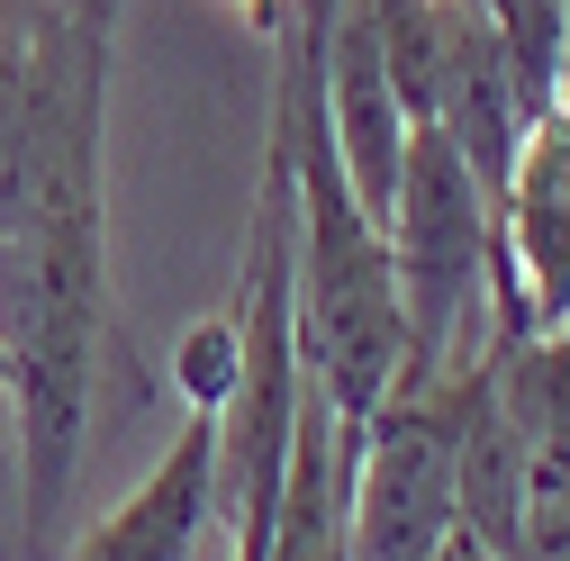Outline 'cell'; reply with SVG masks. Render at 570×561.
Returning a JSON list of instances; mask_svg holds the SVG:
<instances>
[{
  "label": "cell",
  "instance_id": "cell-1",
  "mask_svg": "<svg viewBox=\"0 0 570 561\" xmlns=\"http://www.w3.org/2000/svg\"><path fill=\"white\" fill-rule=\"evenodd\" d=\"M127 0H0V245L109 208V63Z\"/></svg>",
  "mask_w": 570,
  "mask_h": 561
},
{
  "label": "cell",
  "instance_id": "cell-2",
  "mask_svg": "<svg viewBox=\"0 0 570 561\" xmlns=\"http://www.w3.org/2000/svg\"><path fill=\"white\" fill-rule=\"evenodd\" d=\"M489 263H498V227H489V190L471 181V164L453 155L444 127L407 136L399 164V199H390V280H399V390L435 381L453 363L480 354L489 335Z\"/></svg>",
  "mask_w": 570,
  "mask_h": 561
},
{
  "label": "cell",
  "instance_id": "cell-3",
  "mask_svg": "<svg viewBox=\"0 0 570 561\" xmlns=\"http://www.w3.org/2000/svg\"><path fill=\"white\" fill-rule=\"evenodd\" d=\"M462 363L381 398L344 480V561H435L462 534Z\"/></svg>",
  "mask_w": 570,
  "mask_h": 561
},
{
  "label": "cell",
  "instance_id": "cell-4",
  "mask_svg": "<svg viewBox=\"0 0 570 561\" xmlns=\"http://www.w3.org/2000/svg\"><path fill=\"white\" fill-rule=\"evenodd\" d=\"M489 227H498L489 308L517 317L525 335H561L570 326V118L561 109H534Z\"/></svg>",
  "mask_w": 570,
  "mask_h": 561
},
{
  "label": "cell",
  "instance_id": "cell-5",
  "mask_svg": "<svg viewBox=\"0 0 570 561\" xmlns=\"http://www.w3.org/2000/svg\"><path fill=\"white\" fill-rule=\"evenodd\" d=\"M208 516H218V407H190L164 462L73 543V561H190Z\"/></svg>",
  "mask_w": 570,
  "mask_h": 561
},
{
  "label": "cell",
  "instance_id": "cell-6",
  "mask_svg": "<svg viewBox=\"0 0 570 561\" xmlns=\"http://www.w3.org/2000/svg\"><path fill=\"white\" fill-rule=\"evenodd\" d=\"M173 381H181L190 407H227V398H236V308H227V317H199V326L181 335Z\"/></svg>",
  "mask_w": 570,
  "mask_h": 561
},
{
  "label": "cell",
  "instance_id": "cell-7",
  "mask_svg": "<svg viewBox=\"0 0 570 561\" xmlns=\"http://www.w3.org/2000/svg\"><path fill=\"white\" fill-rule=\"evenodd\" d=\"M552 109L570 118V0H561V46H552Z\"/></svg>",
  "mask_w": 570,
  "mask_h": 561
},
{
  "label": "cell",
  "instance_id": "cell-8",
  "mask_svg": "<svg viewBox=\"0 0 570 561\" xmlns=\"http://www.w3.org/2000/svg\"><path fill=\"white\" fill-rule=\"evenodd\" d=\"M435 561H498V552H489V543H471V534H453V543H444Z\"/></svg>",
  "mask_w": 570,
  "mask_h": 561
},
{
  "label": "cell",
  "instance_id": "cell-9",
  "mask_svg": "<svg viewBox=\"0 0 570 561\" xmlns=\"http://www.w3.org/2000/svg\"><path fill=\"white\" fill-rule=\"evenodd\" d=\"M236 10H245L254 28H272V19H281V0H236Z\"/></svg>",
  "mask_w": 570,
  "mask_h": 561
},
{
  "label": "cell",
  "instance_id": "cell-10",
  "mask_svg": "<svg viewBox=\"0 0 570 561\" xmlns=\"http://www.w3.org/2000/svg\"><path fill=\"white\" fill-rule=\"evenodd\" d=\"M19 390V363H10V344H0V398H10Z\"/></svg>",
  "mask_w": 570,
  "mask_h": 561
}]
</instances>
